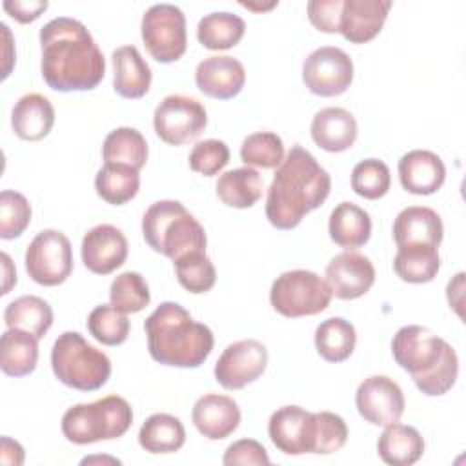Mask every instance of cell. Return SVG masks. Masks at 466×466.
<instances>
[{"label":"cell","mask_w":466,"mask_h":466,"mask_svg":"<svg viewBox=\"0 0 466 466\" xmlns=\"http://www.w3.org/2000/svg\"><path fill=\"white\" fill-rule=\"evenodd\" d=\"M46 84L60 93L95 89L106 75V58L87 27L75 18L58 16L40 29Z\"/></svg>","instance_id":"1"},{"label":"cell","mask_w":466,"mask_h":466,"mask_svg":"<svg viewBox=\"0 0 466 466\" xmlns=\"http://www.w3.org/2000/svg\"><path fill=\"white\" fill-rule=\"evenodd\" d=\"M331 191L329 173L300 144L291 146L277 167L266 197V217L277 229H293Z\"/></svg>","instance_id":"2"},{"label":"cell","mask_w":466,"mask_h":466,"mask_svg":"<svg viewBox=\"0 0 466 466\" xmlns=\"http://www.w3.org/2000/svg\"><path fill=\"white\" fill-rule=\"evenodd\" d=\"M144 329L151 359L164 366L198 368L215 344L213 331L171 300L162 302L146 319Z\"/></svg>","instance_id":"3"},{"label":"cell","mask_w":466,"mask_h":466,"mask_svg":"<svg viewBox=\"0 0 466 466\" xmlns=\"http://www.w3.org/2000/svg\"><path fill=\"white\" fill-rule=\"evenodd\" d=\"M391 355L428 397L448 393L457 380L459 359L451 344L419 324L402 326L393 335Z\"/></svg>","instance_id":"4"},{"label":"cell","mask_w":466,"mask_h":466,"mask_svg":"<svg viewBox=\"0 0 466 466\" xmlns=\"http://www.w3.org/2000/svg\"><path fill=\"white\" fill-rule=\"evenodd\" d=\"M146 244L173 262L187 253L206 251L208 237L202 224L178 200H157L142 217Z\"/></svg>","instance_id":"5"},{"label":"cell","mask_w":466,"mask_h":466,"mask_svg":"<svg viewBox=\"0 0 466 466\" xmlns=\"http://www.w3.org/2000/svg\"><path fill=\"white\" fill-rule=\"evenodd\" d=\"M133 422V410L120 395L75 404L62 415V433L73 444H93L122 437Z\"/></svg>","instance_id":"6"},{"label":"cell","mask_w":466,"mask_h":466,"mask_svg":"<svg viewBox=\"0 0 466 466\" xmlns=\"http://www.w3.org/2000/svg\"><path fill=\"white\" fill-rule=\"evenodd\" d=\"M51 368L55 377L78 391L102 388L111 375V360L91 346L78 331H64L53 344Z\"/></svg>","instance_id":"7"},{"label":"cell","mask_w":466,"mask_h":466,"mask_svg":"<svg viewBox=\"0 0 466 466\" xmlns=\"http://www.w3.org/2000/svg\"><path fill=\"white\" fill-rule=\"evenodd\" d=\"M331 297L329 284L308 269L284 271L273 280L269 289L273 309L289 319L324 311L329 306Z\"/></svg>","instance_id":"8"},{"label":"cell","mask_w":466,"mask_h":466,"mask_svg":"<svg viewBox=\"0 0 466 466\" xmlns=\"http://www.w3.org/2000/svg\"><path fill=\"white\" fill-rule=\"evenodd\" d=\"M140 35L149 55L160 64L177 62L186 53V16L173 4L151 5L142 16Z\"/></svg>","instance_id":"9"},{"label":"cell","mask_w":466,"mask_h":466,"mask_svg":"<svg viewBox=\"0 0 466 466\" xmlns=\"http://www.w3.org/2000/svg\"><path fill=\"white\" fill-rule=\"evenodd\" d=\"M25 271L40 286H58L73 271L69 238L58 229H42L25 249Z\"/></svg>","instance_id":"10"},{"label":"cell","mask_w":466,"mask_h":466,"mask_svg":"<svg viewBox=\"0 0 466 466\" xmlns=\"http://www.w3.org/2000/svg\"><path fill=\"white\" fill-rule=\"evenodd\" d=\"M208 126L206 107L193 96L169 95L153 113L157 137L169 146H182L195 140Z\"/></svg>","instance_id":"11"},{"label":"cell","mask_w":466,"mask_h":466,"mask_svg":"<svg viewBox=\"0 0 466 466\" xmlns=\"http://www.w3.org/2000/svg\"><path fill=\"white\" fill-rule=\"evenodd\" d=\"M319 411H308L300 406H282L271 413L268 435L273 446L286 455H319Z\"/></svg>","instance_id":"12"},{"label":"cell","mask_w":466,"mask_h":466,"mask_svg":"<svg viewBox=\"0 0 466 466\" xmlns=\"http://www.w3.org/2000/svg\"><path fill=\"white\" fill-rule=\"evenodd\" d=\"M302 80L317 96L342 95L353 80V60L340 47L322 46L306 56Z\"/></svg>","instance_id":"13"},{"label":"cell","mask_w":466,"mask_h":466,"mask_svg":"<svg viewBox=\"0 0 466 466\" xmlns=\"http://www.w3.org/2000/svg\"><path fill=\"white\" fill-rule=\"evenodd\" d=\"M268 366V350L260 340L244 339L229 344L215 364V380L229 391L255 382Z\"/></svg>","instance_id":"14"},{"label":"cell","mask_w":466,"mask_h":466,"mask_svg":"<svg viewBox=\"0 0 466 466\" xmlns=\"http://www.w3.org/2000/svg\"><path fill=\"white\" fill-rule=\"evenodd\" d=\"M355 406L366 422L390 426L399 422L404 413V395L393 379L386 375H371L359 384Z\"/></svg>","instance_id":"15"},{"label":"cell","mask_w":466,"mask_h":466,"mask_svg":"<svg viewBox=\"0 0 466 466\" xmlns=\"http://www.w3.org/2000/svg\"><path fill=\"white\" fill-rule=\"evenodd\" d=\"M127 238L111 224H98L91 228L80 246L84 266L95 275H109L118 269L127 258Z\"/></svg>","instance_id":"16"},{"label":"cell","mask_w":466,"mask_h":466,"mask_svg":"<svg viewBox=\"0 0 466 466\" xmlns=\"http://www.w3.org/2000/svg\"><path fill=\"white\" fill-rule=\"evenodd\" d=\"M326 282L340 300H353L366 295L375 282L371 260L355 251L335 255L326 266Z\"/></svg>","instance_id":"17"},{"label":"cell","mask_w":466,"mask_h":466,"mask_svg":"<svg viewBox=\"0 0 466 466\" xmlns=\"http://www.w3.org/2000/svg\"><path fill=\"white\" fill-rule=\"evenodd\" d=\"M195 82L206 96L228 100L242 91L246 84V69L233 56L213 55L197 66Z\"/></svg>","instance_id":"18"},{"label":"cell","mask_w":466,"mask_h":466,"mask_svg":"<svg viewBox=\"0 0 466 466\" xmlns=\"http://www.w3.org/2000/svg\"><path fill=\"white\" fill-rule=\"evenodd\" d=\"M191 420L200 435L209 441H220L229 437L238 428L240 410L238 404L228 395L206 393L195 402Z\"/></svg>","instance_id":"19"},{"label":"cell","mask_w":466,"mask_h":466,"mask_svg":"<svg viewBox=\"0 0 466 466\" xmlns=\"http://www.w3.org/2000/svg\"><path fill=\"white\" fill-rule=\"evenodd\" d=\"M390 9V0H344L339 33L351 44H366L380 33Z\"/></svg>","instance_id":"20"},{"label":"cell","mask_w":466,"mask_h":466,"mask_svg":"<svg viewBox=\"0 0 466 466\" xmlns=\"http://www.w3.org/2000/svg\"><path fill=\"white\" fill-rule=\"evenodd\" d=\"M399 180L411 195H431L444 184L446 166L437 153L413 149L399 160Z\"/></svg>","instance_id":"21"},{"label":"cell","mask_w":466,"mask_h":466,"mask_svg":"<svg viewBox=\"0 0 466 466\" xmlns=\"http://www.w3.org/2000/svg\"><path fill=\"white\" fill-rule=\"evenodd\" d=\"M444 226L439 213L426 206L404 208L393 220V240L399 246H431L442 242Z\"/></svg>","instance_id":"22"},{"label":"cell","mask_w":466,"mask_h":466,"mask_svg":"<svg viewBox=\"0 0 466 466\" xmlns=\"http://www.w3.org/2000/svg\"><path fill=\"white\" fill-rule=\"evenodd\" d=\"M357 120L344 107H324L311 120L313 142L329 153L350 149L357 140Z\"/></svg>","instance_id":"23"},{"label":"cell","mask_w":466,"mask_h":466,"mask_svg":"<svg viewBox=\"0 0 466 466\" xmlns=\"http://www.w3.org/2000/svg\"><path fill=\"white\" fill-rule=\"evenodd\" d=\"M55 124V109L47 96L27 93L20 96L11 113V126L18 138L36 142L49 135Z\"/></svg>","instance_id":"24"},{"label":"cell","mask_w":466,"mask_h":466,"mask_svg":"<svg viewBox=\"0 0 466 466\" xmlns=\"http://www.w3.org/2000/svg\"><path fill=\"white\" fill-rule=\"evenodd\" d=\"M113 60V87L122 98H142L151 86V69L135 46L116 47Z\"/></svg>","instance_id":"25"},{"label":"cell","mask_w":466,"mask_h":466,"mask_svg":"<svg viewBox=\"0 0 466 466\" xmlns=\"http://www.w3.org/2000/svg\"><path fill=\"white\" fill-rule=\"evenodd\" d=\"M329 238L351 251L364 246L371 237V218L368 211L353 202H340L329 215L328 222Z\"/></svg>","instance_id":"26"},{"label":"cell","mask_w":466,"mask_h":466,"mask_svg":"<svg viewBox=\"0 0 466 466\" xmlns=\"http://www.w3.org/2000/svg\"><path fill=\"white\" fill-rule=\"evenodd\" d=\"M377 451L390 466H410L422 457L424 439L413 426L393 422L384 426L377 441Z\"/></svg>","instance_id":"27"},{"label":"cell","mask_w":466,"mask_h":466,"mask_svg":"<svg viewBox=\"0 0 466 466\" xmlns=\"http://www.w3.org/2000/svg\"><path fill=\"white\" fill-rule=\"evenodd\" d=\"M38 362V339L24 329L7 328L0 340V368L9 377H25Z\"/></svg>","instance_id":"28"},{"label":"cell","mask_w":466,"mask_h":466,"mask_svg":"<svg viewBox=\"0 0 466 466\" xmlns=\"http://www.w3.org/2000/svg\"><path fill=\"white\" fill-rule=\"evenodd\" d=\"M186 442V430L178 417L169 413L149 415L138 431V444L153 455L175 453Z\"/></svg>","instance_id":"29"},{"label":"cell","mask_w":466,"mask_h":466,"mask_svg":"<svg viewBox=\"0 0 466 466\" xmlns=\"http://www.w3.org/2000/svg\"><path fill=\"white\" fill-rule=\"evenodd\" d=\"M217 197L229 208L246 209L255 206L262 197V177L257 169L244 166L226 171L218 177Z\"/></svg>","instance_id":"30"},{"label":"cell","mask_w":466,"mask_h":466,"mask_svg":"<svg viewBox=\"0 0 466 466\" xmlns=\"http://www.w3.org/2000/svg\"><path fill=\"white\" fill-rule=\"evenodd\" d=\"M138 187H140L138 169L127 164L106 162L104 167H100L95 177L96 195L113 206H122L129 202L138 193Z\"/></svg>","instance_id":"31"},{"label":"cell","mask_w":466,"mask_h":466,"mask_svg":"<svg viewBox=\"0 0 466 466\" xmlns=\"http://www.w3.org/2000/svg\"><path fill=\"white\" fill-rule=\"evenodd\" d=\"M4 322L7 328H18L42 339L53 326V309L36 295H22L7 304Z\"/></svg>","instance_id":"32"},{"label":"cell","mask_w":466,"mask_h":466,"mask_svg":"<svg viewBox=\"0 0 466 466\" xmlns=\"http://www.w3.org/2000/svg\"><path fill=\"white\" fill-rule=\"evenodd\" d=\"M246 31V24L238 15L215 11L200 18L197 25L198 42L211 51H226L235 47Z\"/></svg>","instance_id":"33"},{"label":"cell","mask_w":466,"mask_h":466,"mask_svg":"<svg viewBox=\"0 0 466 466\" xmlns=\"http://www.w3.org/2000/svg\"><path fill=\"white\" fill-rule=\"evenodd\" d=\"M441 268L439 248L431 246H399L393 269L397 277L410 284L431 282Z\"/></svg>","instance_id":"34"},{"label":"cell","mask_w":466,"mask_h":466,"mask_svg":"<svg viewBox=\"0 0 466 466\" xmlns=\"http://www.w3.org/2000/svg\"><path fill=\"white\" fill-rule=\"evenodd\" d=\"M357 344V333L350 320L342 317H329L315 329L317 353L328 362L346 360Z\"/></svg>","instance_id":"35"},{"label":"cell","mask_w":466,"mask_h":466,"mask_svg":"<svg viewBox=\"0 0 466 466\" xmlns=\"http://www.w3.org/2000/svg\"><path fill=\"white\" fill-rule=\"evenodd\" d=\"M147 142L144 135L135 127H116L113 129L102 144V158L106 162L127 164L135 169H142L147 160Z\"/></svg>","instance_id":"36"},{"label":"cell","mask_w":466,"mask_h":466,"mask_svg":"<svg viewBox=\"0 0 466 466\" xmlns=\"http://www.w3.org/2000/svg\"><path fill=\"white\" fill-rule=\"evenodd\" d=\"M240 158L246 166H257L264 169L279 167L284 160L282 138L273 131L251 133L242 140Z\"/></svg>","instance_id":"37"},{"label":"cell","mask_w":466,"mask_h":466,"mask_svg":"<svg viewBox=\"0 0 466 466\" xmlns=\"http://www.w3.org/2000/svg\"><path fill=\"white\" fill-rule=\"evenodd\" d=\"M173 264H175L177 280L189 293H195V295L206 293L215 286L217 271L211 258L206 255V251L187 253L177 258Z\"/></svg>","instance_id":"38"},{"label":"cell","mask_w":466,"mask_h":466,"mask_svg":"<svg viewBox=\"0 0 466 466\" xmlns=\"http://www.w3.org/2000/svg\"><path fill=\"white\" fill-rule=\"evenodd\" d=\"M111 306L122 313H138L142 311L149 300V286L144 277L137 271H124L111 282L109 288Z\"/></svg>","instance_id":"39"},{"label":"cell","mask_w":466,"mask_h":466,"mask_svg":"<svg viewBox=\"0 0 466 466\" xmlns=\"http://www.w3.org/2000/svg\"><path fill=\"white\" fill-rule=\"evenodd\" d=\"M129 320L126 313L118 311L111 304L96 306L87 317V329L95 340L106 346H118L126 342L129 335Z\"/></svg>","instance_id":"40"},{"label":"cell","mask_w":466,"mask_h":466,"mask_svg":"<svg viewBox=\"0 0 466 466\" xmlns=\"http://www.w3.org/2000/svg\"><path fill=\"white\" fill-rule=\"evenodd\" d=\"M390 167L379 158H364L351 171V189L368 200L384 197L390 189Z\"/></svg>","instance_id":"41"},{"label":"cell","mask_w":466,"mask_h":466,"mask_svg":"<svg viewBox=\"0 0 466 466\" xmlns=\"http://www.w3.org/2000/svg\"><path fill=\"white\" fill-rule=\"evenodd\" d=\"M31 222L29 200L13 189L0 193V237L11 240L20 237Z\"/></svg>","instance_id":"42"},{"label":"cell","mask_w":466,"mask_h":466,"mask_svg":"<svg viewBox=\"0 0 466 466\" xmlns=\"http://www.w3.org/2000/svg\"><path fill=\"white\" fill-rule=\"evenodd\" d=\"M229 162V147L217 138H206L193 146L189 153V167L204 177H213Z\"/></svg>","instance_id":"43"},{"label":"cell","mask_w":466,"mask_h":466,"mask_svg":"<svg viewBox=\"0 0 466 466\" xmlns=\"http://www.w3.org/2000/svg\"><path fill=\"white\" fill-rule=\"evenodd\" d=\"M222 462L226 466L233 464H257V466H266L269 464V457L266 448L255 441V439H240L233 444L228 446Z\"/></svg>","instance_id":"44"},{"label":"cell","mask_w":466,"mask_h":466,"mask_svg":"<svg viewBox=\"0 0 466 466\" xmlns=\"http://www.w3.org/2000/svg\"><path fill=\"white\" fill-rule=\"evenodd\" d=\"M344 0H311L308 2V18L322 33H339L340 11Z\"/></svg>","instance_id":"45"},{"label":"cell","mask_w":466,"mask_h":466,"mask_svg":"<svg viewBox=\"0 0 466 466\" xmlns=\"http://www.w3.org/2000/svg\"><path fill=\"white\" fill-rule=\"evenodd\" d=\"M2 5L16 22L29 24L36 20L49 4L46 0H5Z\"/></svg>","instance_id":"46"},{"label":"cell","mask_w":466,"mask_h":466,"mask_svg":"<svg viewBox=\"0 0 466 466\" xmlns=\"http://www.w3.org/2000/svg\"><path fill=\"white\" fill-rule=\"evenodd\" d=\"M0 459L4 464H22L24 462V448L16 442L11 441L9 437H2L0 441Z\"/></svg>","instance_id":"47"},{"label":"cell","mask_w":466,"mask_h":466,"mask_svg":"<svg viewBox=\"0 0 466 466\" xmlns=\"http://www.w3.org/2000/svg\"><path fill=\"white\" fill-rule=\"evenodd\" d=\"M2 260H4V289H2V295H7L11 286L16 284V271H15L7 253H2Z\"/></svg>","instance_id":"48"},{"label":"cell","mask_w":466,"mask_h":466,"mask_svg":"<svg viewBox=\"0 0 466 466\" xmlns=\"http://www.w3.org/2000/svg\"><path fill=\"white\" fill-rule=\"evenodd\" d=\"M106 462V461H109V462H113V464H120V461L118 459H113V457H86V459H82V464H91V462Z\"/></svg>","instance_id":"49"},{"label":"cell","mask_w":466,"mask_h":466,"mask_svg":"<svg viewBox=\"0 0 466 466\" xmlns=\"http://www.w3.org/2000/svg\"><path fill=\"white\" fill-rule=\"evenodd\" d=\"M242 5H244V7H248V9H257V11H258V9H271V7H275V5H277V2H271L269 5H253V4H249V2H248V4H246V2H242Z\"/></svg>","instance_id":"50"}]
</instances>
